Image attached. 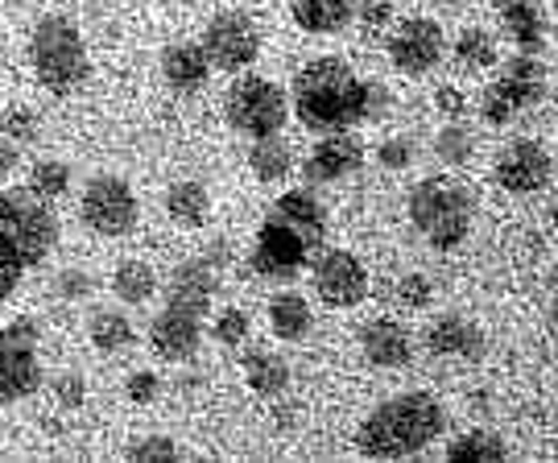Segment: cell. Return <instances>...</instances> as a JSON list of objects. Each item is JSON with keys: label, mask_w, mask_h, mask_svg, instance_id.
I'll return each instance as SVG.
<instances>
[{"label": "cell", "mask_w": 558, "mask_h": 463, "mask_svg": "<svg viewBox=\"0 0 558 463\" xmlns=\"http://www.w3.org/2000/svg\"><path fill=\"white\" fill-rule=\"evenodd\" d=\"M385 108H389V92L377 80H360L352 62L339 54L311 59L294 75V117L315 137L380 121Z\"/></svg>", "instance_id": "1"}, {"label": "cell", "mask_w": 558, "mask_h": 463, "mask_svg": "<svg viewBox=\"0 0 558 463\" xmlns=\"http://www.w3.org/2000/svg\"><path fill=\"white\" fill-rule=\"evenodd\" d=\"M232 261V244L211 241L199 257L182 261L170 278L166 303L149 322V348L161 361L186 364L203 343V319L211 310V298L223 282V269Z\"/></svg>", "instance_id": "2"}, {"label": "cell", "mask_w": 558, "mask_h": 463, "mask_svg": "<svg viewBox=\"0 0 558 463\" xmlns=\"http://www.w3.org/2000/svg\"><path fill=\"white\" fill-rule=\"evenodd\" d=\"M447 430V410L426 389H405L380 402L356 430V451L364 460H405L418 455Z\"/></svg>", "instance_id": "3"}, {"label": "cell", "mask_w": 558, "mask_h": 463, "mask_svg": "<svg viewBox=\"0 0 558 463\" xmlns=\"http://www.w3.org/2000/svg\"><path fill=\"white\" fill-rule=\"evenodd\" d=\"M405 211L422 241L439 253H451L468 241V232L476 223V191L456 174H430L410 191Z\"/></svg>", "instance_id": "4"}, {"label": "cell", "mask_w": 558, "mask_h": 463, "mask_svg": "<svg viewBox=\"0 0 558 463\" xmlns=\"http://www.w3.org/2000/svg\"><path fill=\"white\" fill-rule=\"evenodd\" d=\"M29 66L50 96H75L92 80V62L80 25L62 13H46L29 29Z\"/></svg>", "instance_id": "5"}, {"label": "cell", "mask_w": 558, "mask_h": 463, "mask_svg": "<svg viewBox=\"0 0 558 463\" xmlns=\"http://www.w3.org/2000/svg\"><path fill=\"white\" fill-rule=\"evenodd\" d=\"M0 236L17 248V257L29 269L41 265L59 244V216L50 199H41L29 186L0 191Z\"/></svg>", "instance_id": "6"}, {"label": "cell", "mask_w": 558, "mask_h": 463, "mask_svg": "<svg viewBox=\"0 0 558 463\" xmlns=\"http://www.w3.org/2000/svg\"><path fill=\"white\" fill-rule=\"evenodd\" d=\"M319 253H323L319 244L311 241L299 223H290L278 207H274V211L260 220L257 236H253L248 265H253V273L269 278V282H294L306 265H315Z\"/></svg>", "instance_id": "7"}, {"label": "cell", "mask_w": 558, "mask_h": 463, "mask_svg": "<svg viewBox=\"0 0 558 463\" xmlns=\"http://www.w3.org/2000/svg\"><path fill=\"white\" fill-rule=\"evenodd\" d=\"M223 117L228 129H236L240 137L260 142V137H278L290 121V100L274 80L265 75H240L228 96H223Z\"/></svg>", "instance_id": "8"}, {"label": "cell", "mask_w": 558, "mask_h": 463, "mask_svg": "<svg viewBox=\"0 0 558 463\" xmlns=\"http://www.w3.org/2000/svg\"><path fill=\"white\" fill-rule=\"evenodd\" d=\"M41 389L38 322L13 319L0 327V410L34 398Z\"/></svg>", "instance_id": "9"}, {"label": "cell", "mask_w": 558, "mask_h": 463, "mask_svg": "<svg viewBox=\"0 0 558 463\" xmlns=\"http://www.w3.org/2000/svg\"><path fill=\"white\" fill-rule=\"evenodd\" d=\"M546 96V71L534 54H518L500 66V75L493 80V87L480 100V117L488 124H509L513 117H521L525 108Z\"/></svg>", "instance_id": "10"}, {"label": "cell", "mask_w": 558, "mask_h": 463, "mask_svg": "<svg viewBox=\"0 0 558 463\" xmlns=\"http://www.w3.org/2000/svg\"><path fill=\"white\" fill-rule=\"evenodd\" d=\"M80 216L96 236H129L141 220V203L120 174H96L83 186Z\"/></svg>", "instance_id": "11"}, {"label": "cell", "mask_w": 558, "mask_h": 463, "mask_svg": "<svg viewBox=\"0 0 558 463\" xmlns=\"http://www.w3.org/2000/svg\"><path fill=\"white\" fill-rule=\"evenodd\" d=\"M203 50L216 71H248L253 62L260 59V29L257 21L240 9H223L216 17L207 21L203 29Z\"/></svg>", "instance_id": "12"}, {"label": "cell", "mask_w": 558, "mask_h": 463, "mask_svg": "<svg viewBox=\"0 0 558 463\" xmlns=\"http://www.w3.org/2000/svg\"><path fill=\"white\" fill-rule=\"evenodd\" d=\"M311 282H315V294H319L323 306L331 310H348V306H360L368 298V269L356 253L348 248H323L315 265H311Z\"/></svg>", "instance_id": "13"}, {"label": "cell", "mask_w": 558, "mask_h": 463, "mask_svg": "<svg viewBox=\"0 0 558 463\" xmlns=\"http://www.w3.org/2000/svg\"><path fill=\"white\" fill-rule=\"evenodd\" d=\"M385 50H389V62L401 75H426L442 62V50H447V38H442V25L430 17H405L389 29L385 38Z\"/></svg>", "instance_id": "14"}, {"label": "cell", "mask_w": 558, "mask_h": 463, "mask_svg": "<svg viewBox=\"0 0 558 463\" xmlns=\"http://www.w3.org/2000/svg\"><path fill=\"white\" fill-rule=\"evenodd\" d=\"M497 186L500 191H509V195H538L550 186V174H555V158L546 154V145L542 142H530V137H521V142L505 145L497 158Z\"/></svg>", "instance_id": "15"}, {"label": "cell", "mask_w": 558, "mask_h": 463, "mask_svg": "<svg viewBox=\"0 0 558 463\" xmlns=\"http://www.w3.org/2000/svg\"><path fill=\"white\" fill-rule=\"evenodd\" d=\"M360 161H364V142H360L352 129H343V133H323L315 149H311V158L302 161V174L323 186V182H339L348 179V174H356Z\"/></svg>", "instance_id": "16"}, {"label": "cell", "mask_w": 558, "mask_h": 463, "mask_svg": "<svg viewBox=\"0 0 558 463\" xmlns=\"http://www.w3.org/2000/svg\"><path fill=\"white\" fill-rule=\"evenodd\" d=\"M422 343L430 356L439 361H468L476 364L484 352H488V340L472 319H459V315H439L422 331Z\"/></svg>", "instance_id": "17"}, {"label": "cell", "mask_w": 558, "mask_h": 463, "mask_svg": "<svg viewBox=\"0 0 558 463\" xmlns=\"http://www.w3.org/2000/svg\"><path fill=\"white\" fill-rule=\"evenodd\" d=\"M360 352L373 368H405L414 361V336L398 319H373L360 327Z\"/></svg>", "instance_id": "18"}, {"label": "cell", "mask_w": 558, "mask_h": 463, "mask_svg": "<svg viewBox=\"0 0 558 463\" xmlns=\"http://www.w3.org/2000/svg\"><path fill=\"white\" fill-rule=\"evenodd\" d=\"M211 59L203 50V41H174L161 50V80L174 92H199L203 83L211 80Z\"/></svg>", "instance_id": "19"}, {"label": "cell", "mask_w": 558, "mask_h": 463, "mask_svg": "<svg viewBox=\"0 0 558 463\" xmlns=\"http://www.w3.org/2000/svg\"><path fill=\"white\" fill-rule=\"evenodd\" d=\"M306 34H343L356 21L360 0H286Z\"/></svg>", "instance_id": "20"}, {"label": "cell", "mask_w": 558, "mask_h": 463, "mask_svg": "<svg viewBox=\"0 0 558 463\" xmlns=\"http://www.w3.org/2000/svg\"><path fill=\"white\" fill-rule=\"evenodd\" d=\"M240 368H244V381L253 393L260 398H281L290 389V364L281 361L278 352H265V348H248L240 356Z\"/></svg>", "instance_id": "21"}, {"label": "cell", "mask_w": 558, "mask_h": 463, "mask_svg": "<svg viewBox=\"0 0 558 463\" xmlns=\"http://www.w3.org/2000/svg\"><path fill=\"white\" fill-rule=\"evenodd\" d=\"M311 322H315V315H311V303H306L302 294L281 290V294L269 298V331H274L278 340H286V343L306 340Z\"/></svg>", "instance_id": "22"}, {"label": "cell", "mask_w": 558, "mask_h": 463, "mask_svg": "<svg viewBox=\"0 0 558 463\" xmlns=\"http://www.w3.org/2000/svg\"><path fill=\"white\" fill-rule=\"evenodd\" d=\"M500 21L509 29V38L518 41L521 54H538L546 41V17H542V0H521V4H505Z\"/></svg>", "instance_id": "23"}, {"label": "cell", "mask_w": 558, "mask_h": 463, "mask_svg": "<svg viewBox=\"0 0 558 463\" xmlns=\"http://www.w3.org/2000/svg\"><path fill=\"white\" fill-rule=\"evenodd\" d=\"M166 216L174 223H182V228H203V223L211 220V195H207V186L195 179L174 182L166 191Z\"/></svg>", "instance_id": "24"}, {"label": "cell", "mask_w": 558, "mask_h": 463, "mask_svg": "<svg viewBox=\"0 0 558 463\" xmlns=\"http://www.w3.org/2000/svg\"><path fill=\"white\" fill-rule=\"evenodd\" d=\"M447 460L451 463H500V460H509V443L500 439L497 430H488V426H472V430H463L459 439L447 443Z\"/></svg>", "instance_id": "25"}, {"label": "cell", "mask_w": 558, "mask_h": 463, "mask_svg": "<svg viewBox=\"0 0 558 463\" xmlns=\"http://www.w3.org/2000/svg\"><path fill=\"white\" fill-rule=\"evenodd\" d=\"M274 207H278L290 223H299L302 232L319 244V248H327V207L319 203V195H311V191H286Z\"/></svg>", "instance_id": "26"}, {"label": "cell", "mask_w": 558, "mask_h": 463, "mask_svg": "<svg viewBox=\"0 0 558 463\" xmlns=\"http://www.w3.org/2000/svg\"><path fill=\"white\" fill-rule=\"evenodd\" d=\"M112 294H117L120 303H129V306L149 303V298L158 294V273H154V265L137 261V257L120 261L117 269H112Z\"/></svg>", "instance_id": "27"}, {"label": "cell", "mask_w": 558, "mask_h": 463, "mask_svg": "<svg viewBox=\"0 0 558 463\" xmlns=\"http://www.w3.org/2000/svg\"><path fill=\"white\" fill-rule=\"evenodd\" d=\"M87 336L96 343V352H124V348H133V322L124 310L117 306H104V310H92V319H87Z\"/></svg>", "instance_id": "28"}, {"label": "cell", "mask_w": 558, "mask_h": 463, "mask_svg": "<svg viewBox=\"0 0 558 463\" xmlns=\"http://www.w3.org/2000/svg\"><path fill=\"white\" fill-rule=\"evenodd\" d=\"M248 170L257 174L260 182H281L290 170H294V154L281 137H260L248 149Z\"/></svg>", "instance_id": "29"}, {"label": "cell", "mask_w": 558, "mask_h": 463, "mask_svg": "<svg viewBox=\"0 0 558 463\" xmlns=\"http://www.w3.org/2000/svg\"><path fill=\"white\" fill-rule=\"evenodd\" d=\"M456 62H459V66H468V71H488V66L497 62V38H493L488 29H480V25L459 29Z\"/></svg>", "instance_id": "30"}, {"label": "cell", "mask_w": 558, "mask_h": 463, "mask_svg": "<svg viewBox=\"0 0 558 463\" xmlns=\"http://www.w3.org/2000/svg\"><path fill=\"white\" fill-rule=\"evenodd\" d=\"M71 186V166L62 158H41L29 166V191H38L41 199H59Z\"/></svg>", "instance_id": "31"}, {"label": "cell", "mask_w": 558, "mask_h": 463, "mask_svg": "<svg viewBox=\"0 0 558 463\" xmlns=\"http://www.w3.org/2000/svg\"><path fill=\"white\" fill-rule=\"evenodd\" d=\"M472 149H476V137H472V129L463 121H451L447 129H439V137H435V158L447 161V166L472 161Z\"/></svg>", "instance_id": "32"}, {"label": "cell", "mask_w": 558, "mask_h": 463, "mask_svg": "<svg viewBox=\"0 0 558 463\" xmlns=\"http://www.w3.org/2000/svg\"><path fill=\"white\" fill-rule=\"evenodd\" d=\"M248 315L240 310V306H228V310H220L216 315V322H211V340L223 343V348H240V343L248 340Z\"/></svg>", "instance_id": "33"}, {"label": "cell", "mask_w": 558, "mask_h": 463, "mask_svg": "<svg viewBox=\"0 0 558 463\" xmlns=\"http://www.w3.org/2000/svg\"><path fill=\"white\" fill-rule=\"evenodd\" d=\"M393 298H398L405 310H426L430 298H435V285L426 273H405L398 285H393Z\"/></svg>", "instance_id": "34"}, {"label": "cell", "mask_w": 558, "mask_h": 463, "mask_svg": "<svg viewBox=\"0 0 558 463\" xmlns=\"http://www.w3.org/2000/svg\"><path fill=\"white\" fill-rule=\"evenodd\" d=\"M129 460L154 463V460H182V447L170 435H145L137 443H129Z\"/></svg>", "instance_id": "35"}, {"label": "cell", "mask_w": 558, "mask_h": 463, "mask_svg": "<svg viewBox=\"0 0 558 463\" xmlns=\"http://www.w3.org/2000/svg\"><path fill=\"white\" fill-rule=\"evenodd\" d=\"M0 133L9 137V142H17V145H34L38 142V117L29 112V108H9L4 117H0Z\"/></svg>", "instance_id": "36"}, {"label": "cell", "mask_w": 558, "mask_h": 463, "mask_svg": "<svg viewBox=\"0 0 558 463\" xmlns=\"http://www.w3.org/2000/svg\"><path fill=\"white\" fill-rule=\"evenodd\" d=\"M29 265L17 257V248L0 236V303H9L13 294H17V285H21V273H25Z\"/></svg>", "instance_id": "37"}, {"label": "cell", "mask_w": 558, "mask_h": 463, "mask_svg": "<svg viewBox=\"0 0 558 463\" xmlns=\"http://www.w3.org/2000/svg\"><path fill=\"white\" fill-rule=\"evenodd\" d=\"M356 17H360V29L368 38H377L380 29H393V0H360Z\"/></svg>", "instance_id": "38"}, {"label": "cell", "mask_w": 558, "mask_h": 463, "mask_svg": "<svg viewBox=\"0 0 558 463\" xmlns=\"http://www.w3.org/2000/svg\"><path fill=\"white\" fill-rule=\"evenodd\" d=\"M50 389H54V402L62 410H83L87 405V377L83 373H59Z\"/></svg>", "instance_id": "39"}, {"label": "cell", "mask_w": 558, "mask_h": 463, "mask_svg": "<svg viewBox=\"0 0 558 463\" xmlns=\"http://www.w3.org/2000/svg\"><path fill=\"white\" fill-rule=\"evenodd\" d=\"M50 290H54V298H62V303H83V298L92 294V273H83V269H62Z\"/></svg>", "instance_id": "40"}, {"label": "cell", "mask_w": 558, "mask_h": 463, "mask_svg": "<svg viewBox=\"0 0 558 463\" xmlns=\"http://www.w3.org/2000/svg\"><path fill=\"white\" fill-rule=\"evenodd\" d=\"M124 393H129V402L149 405L161 393L158 373H149V368H137V373H129V381H124Z\"/></svg>", "instance_id": "41"}, {"label": "cell", "mask_w": 558, "mask_h": 463, "mask_svg": "<svg viewBox=\"0 0 558 463\" xmlns=\"http://www.w3.org/2000/svg\"><path fill=\"white\" fill-rule=\"evenodd\" d=\"M377 161L385 170H405V166L414 161V142H410V137H389V142H380Z\"/></svg>", "instance_id": "42"}, {"label": "cell", "mask_w": 558, "mask_h": 463, "mask_svg": "<svg viewBox=\"0 0 558 463\" xmlns=\"http://www.w3.org/2000/svg\"><path fill=\"white\" fill-rule=\"evenodd\" d=\"M435 103H439L442 117L463 121V108H468V100H463V92H459V87H451V83H447V87H439V92H435Z\"/></svg>", "instance_id": "43"}, {"label": "cell", "mask_w": 558, "mask_h": 463, "mask_svg": "<svg viewBox=\"0 0 558 463\" xmlns=\"http://www.w3.org/2000/svg\"><path fill=\"white\" fill-rule=\"evenodd\" d=\"M17 166H21V145L9 142V137L0 133V179H9Z\"/></svg>", "instance_id": "44"}, {"label": "cell", "mask_w": 558, "mask_h": 463, "mask_svg": "<svg viewBox=\"0 0 558 463\" xmlns=\"http://www.w3.org/2000/svg\"><path fill=\"white\" fill-rule=\"evenodd\" d=\"M550 331H555L558 340V282H555V294H550Z\"/></svg>", "instance_id": "45"}, {"label": "cell", "mask_w": 558, "mask_h": 463, "mask_svg": "<svg viewBox=\"0 0 558 463\" xmlns=\"http://www.w3.org/2000/svg\"><path fill=\"white\" fill-rule=\"evenodd\" d=\"M550 223H555V228H558V199L550 203Z\"/></svg>", "instance_id": "46"}, {"label": "cell", "mask_w": 558, "mask_h": 463, "mask_svg": "<svg viewBox=\"0 0 558 463\" xmlns=\"http://www.w3.org/2000/svg\"><path fill=\"white\" fill-rule=\"evenodd\" d=\"M493 4H497V9H505V4H521V0H493Z\"/></svg>", "instance_id": "47"}, {"label": "cell", "mask_w": 558, "mask_h": 463, "mask_svg": "<svg viewBox=\"0 0 558 463\" xmlns=\"http://www.w3.org/2000/svg\"><path fill=\"white\" fill-rule=\"evenodd\" d=\"M435 4H459V0H435Z\"/></svg>", "instance_id": "48"}, {"label": "cell", "mask_w": 558, "mask_h": 463, "mask_svg": "<svg viewBox=\"0 0 558 463\" xmlns=\"http://www.w3.org/2000/svg\"><path fill=\"white\" fill-rule=\"evenodd\" d=\"M555 108H558V96H555Z\"/></svg>", "instance_id": "49"}]
</instances>
